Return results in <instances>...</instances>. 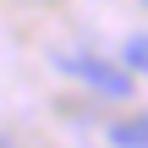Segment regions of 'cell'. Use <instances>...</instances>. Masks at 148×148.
<instances>
[{"label": "cell", "mask_w": 148, "mask_h": 148, "mask_svg": "<svg viewBox=\"0 0 148 148\" xmlns=\"http://www.w3.org/2000/svg\"><path fill=\"white\" fill-rule=\"evenodd\" d=\"M55 66L66 71V77H77L88 93H99V99H126L132 93V66L121 60H104V55H88V49H55Z\"/></svg>", "instance_id": "obj_1"}, {"label": "cell", "mask_w": 148, "mask_h": 148, "mask_svg": "<svg viewBox=\"0 0 148 148\" xmlns=\"http://www.w3.org/2000/svg\"><path fill=\"white\" fill-rule=\"evenodd\" d=\"M104 137H110V148H148V110L110 121V126H104Z\"/></svg>", "instance_id": "obj_2"}, {"label": "cell", "mask_w": 148, "mask_h": 148, "mask_svg": "<svg viewBox=\"0 0 148 148\" xmlns=\"http://www.w3.org/2000/svg\"><path fill=\"white\" fill-rule=\"evenodd\" d=\"M121 60H126L137 77H148V33H132V38L121 44Z\"/></svg>", "instance_id": "obj_3"}, {"label": "cell", "mask_w": 148, "mask_h": 148, "mask_svg": "<svg viewBox=\"0 0 148 148\" xmlns=\"http://www.w3.org/2000/svg\"><path fill=\"white\" fill-rule=\"evenodd\" d=\"M143 5H148V0H143Z\"/></svg>", "instance_id": "obj_4"}]
</instances>
